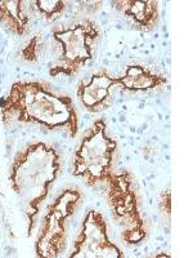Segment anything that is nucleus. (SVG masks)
Here are the masks:
<instances>
[{"label": "nucleus", "mask_w": 193, "mask_h": 258, "mask_svg": "<svg viewBox=\"0 0 193 258\" xmlns=\"http://www.w3.org/2000/svg\"><path fill=\"white\" fill-rule=\"evenodd\" d=\"M120 89L130 93L149 92L167 84V78L164 74L152 70L142 63L128 64L123 75L117 77Z\"/></svg>", "instance_id": "obj_10"}, {"label": "nucleus", "mask_w": 193, "mask_h": 258, "mask_svg": "<svg viewBox=\"0 0 193 258\" xmlns=\"http://www.w3.org/2000/svg\"><path fill=\"white\" fill-rule=\"evenodd\" d=\"M101 30L91 20H81L68 27L53 30V40L57 44V57L49 66V75L76 77L95 57L96 43Z\"/></svg>", "instance_id": "obj_3"}, {"label": "nucleus", "mask_w": 193, "mask_h": 258, "mask_svg": "<svg viewBox=\"0 0 193 258\" xmlns=\"http://www.w3.org/2000/svg\"><path fill=\"white\" fill-rule=\"evenodd\" d=\"M111 6L141 31L151 32L157 29L160 22V3L156 0H117L111 2Z\"/></svg>", "instance_id": "obj_9"}, {"label": "nucleus", "mask_w": 193, "mask_h": 258, "mask_svg": "<svg viewBox=\"0 0 193 258\" xmlns=\"http://www.w3.org/2000/svg\"><path fill=\"white\" fill-rule=\"evenodd\" d=\"M106 188L114 220L121 227L123 241L128 245L141 244L147 236V225L133 174L129 170L112 173Z\"/></svg>", "instance_id": "obj_5"}, {"label": "nucleus", "mask_w": 193, "mask_h": 258, "mask_svg": "<svg viewBox=\"0 0 193 258\" xmlns=\"http://www.w3.org/2000/svg\"><path fill=\"white\" fill-rule=\"evenodd\" d=\"M32 8L41 15L47 22H53L62 16L66 9V2L62 0H36L31 2Z\"/></svg>", "instance_id": "obj_12"}, {"label": "nucleus", "mask_w": 193, "mask_h": 258, "mask_svg": "<svg viewBox=\"0 0 193 258\" xmlns=\"http://www.w3.org/2000/svg\"><path fill=\"white\" fill-rule=\"evenodd\" d=\"M43 50H44V40L40 35H34L24 45V48L21 50V56L25 61L35 63L43 56Z\"/></svg>", "instance_id": "obj_13"}, {"label": "nucleus", "mask_w": 193, "mask_h": 258, "mask_svg": "<svg viewBox=\"0 0 193 258\" xmlns=\"http://www.w3.org/2000/svg\"><path fill=\"white\" fill-rule=\"evenodd\" d=\"M3 124H36L63 131L70 138L79 132V115L72 98L43 80H20L0 101Z\"/></svg>", "instance_id": "obj_1"}, {"label": "nucleus", "mask_w": 193, "mask_h": 258, "mask_svg": "<svg viewBox=\"0 0 193 258\" xmlns=\"http://www.w3.org/2000/svg\"><path fill=\"white\" fill-rule=\"evenodd\" d=\"M158 206H160V211L162 212L167 221L171 218V191L170 188L162 190V192L158 197Z\"/></svg>", "instance_id": "obj_14"}, {"label": "nucleus", "mask_w": 193, "mask_h": 258, "mask_svg": "<svg viewBox=\"0 0 193 258\" xmlns=\"http://www.w3.org/2000/svg\"><path fill=\"white\" fill-rule=\"evenodd\" d=\"M32 3L25 0L0 2V25L15 36H25L31 26Z\"/></svg>", "instance_id": "obj_11"}, {"label": "nucleus", "mask_w": 193, "mask_h": 258, "mask_svg": "<svg viewBox=\"0 0 193 258\" xmlns=\"http://www.w3.org/2000/svg\"><path fill=\"white\" fill-rule=\"evenodd\" d=\"M61 169L58 151L45 142L29 145L13 158L8 181L24 208L29 236L35 229L41 206L49 197Z\"/></svg>", "instance_id": "obj_2"}, {"label": "nucleus", "mask_w": 193, "mask_h": 258, "mask_svg": "<svg viewBox=\"0 0 193 258\" xmlns=\"http://www.w3.org/2000/svg\"><path fill=\"white\" fill-rule=\"evenodd\" d=\"M117 142L107 133L103 119L96 120L85 133L73 156L72 174L88 186L106 185L114 167Z\"/></svg>", "instance_id": "obj_4"}, {"label": "nucleus", "mask_w": 193, "mask_h": 258, "mask_svg": "<svg viewBox=\"0 0 193 258\" xmlns=\"http://www.w3.org/2000/svg\"><path fill=\"white\" fill-rule=\"evenodd\" d=\"M82 199L77 187H66L57 195L45 212L38 238L35 254L39 258H56L66 250L68 238V221Z\"/></svg>", "instance_id": "obj_6"}, {"label": "nucleus", "mask_w": 193, "mask_h": 258, "mask_svg": "<svg viewBox=\"0 0 193 258\" xmlns=\"http://www.w3.org/2000/svg\"><path fill=\"white\" fill-rule=\"evenodd\" d=\"M119 89L117 77L106 69H101L80 82L76 96L86 111L102 112L111 107Z\"/></svg>", "instance_id": "obj_8"}, {"label": "nucleus", "mask_w": 193, "mask_h": 258, "mask_svg": "<svg viewBox=\"0 0 193 258\" xmlns=\"http://www.w3.org/2000/svg\"><path fill=\"white\" fill-rule=\"evenodd\" d=\"M70 258H124L125 254L110 240L109 225L96 209L86 212L81 227L73 241Z\"/></svg>", "instance_id": "obj_7"}]
</instances>
